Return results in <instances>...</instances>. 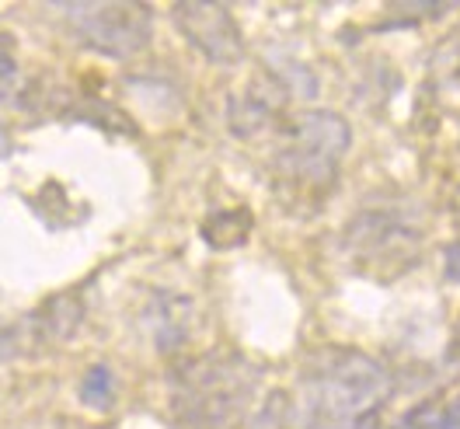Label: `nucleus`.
Masks as SVG:
<instances>
[{
	"label": "nucleus",
	"instance_id": "2eb2a0df",
	"mask_svg": "<svg viewBox=\"0 0 460 429\" xmlns=\"http://www.w3.org/2000/svg\"><path fill=\"white\" fill-rule=\"evenodd\" d=\"M447 276H450L454 283H460V245H450V248H447Z\"/></svg>",
	"mask_w": 460,
	"mask_h": 429
},
{
	"label": "nucleus",
	"instance_id": "1a4fd4ad",
	"mask_svg": "<svg viewBox=\"0 0 460 429\" xmlns=\"http://www.w3.org/2000/svg\"><path fill=\"white\" fill-rule=\"evenodd\" d=\"M31 317H35L39 335H42L46 345L70 343L74 332H77L81 321H84V300H81V293H57V297H49L46 304H39V308L31 311Z\"/></svg>",
	"mask_w": 460,
	"mask_h": 429
},
{
	"label": "nucleus",
	"instance_id": "4468645a",
	"mask_svg": "<svg viewBox=\"0 0 460 429\" xmlns=\"http://www.w3.org/2000/svg\"><path fill=\"white\" fill-rule=\"evenodd\" d=\"M11 39L0 31V85H7L11 77H14V59H11Z\"/></svg>",
	"mask_w": 460,
	"mask_h": 429
},
{
	"label": "nucleus",
	"instance_id": "39448f33",
	"mask_svg": "<svg viewBox=\"0 0 460 429\" xmlns=\"http://www.w3.org/2000/svg\"><path fill=\"white\" fill-rule=\"evenodd\" d=\"M345 248L352 262L363 265V273H376V265H394V273H402L415 265L419 230L398 213L367 210L345 228Z\"/></svg>",
	"mask_w": 460,
	"mask_h": 429
},
{
	"label": "nucleus",
	"instance_id": "9d476101",
	"mask_svg": "<svg viewBox=\"0 0 460 429\" xmlns=\"http://www.w3.org/2000/svg\"><path fill=\"white\" fill-rule=\"evenodd\" d=\"M391 429H460V395L457 398H429L408 408Z\"/></svg>",
	"mask_w": 460,
	"mask_h": 429
},
{
	"label": "nucleus",
	"instance_id": "0eeeda50",
	"mask_svg": "<svg viewBox=\"0 0 460 429\" xmlns=\"http://www.w3.org/2000/svg\"><path fill=\"white\" fill-rule=\"evenodd\" d=\"M140 325L150 335V343L157 353H178L181 345L189 343L192 335V325H196V304L178 293V290H150L144 304V315H140Z\"/></svg>",
	"mask_w": 460,
	"mask_h": 429
},
{
	"label": "nucleus",
	"instance_id": "f257e3e1",
	"mask_svg": "<svg viewBox=\"0 0 460 429\" xmlns=\"http://www.w3.org/2000/svg\"><path fill=\"white\" fill-rule=\"evenodd\" d=\"M394 395L384 363L359 349L324 345L300 367L296 419L321 429H380V412Z\"/></svg>",
	"mask_w": 460,
	"mask_h": 429
},
{
	"label": "nucleus",
	"instance_id": "7ed1b4c3",
	"mask_svg": "<svg viewBox=\"0 0 460 429\" xmlns=\"http://www.w3.org/2000/svg\"><path fill=\"white\" fill-rule=\"evenodd\" d=\"M349 143H352V130L339 112L314 109V112L293 115L276 150V172L293 189L321 192L335 182V172L349 154Z\"/></svg>",
	"mask_w": 460,
	"mask_h": 429
},
{
	"label": "nucleus",
	"instance_id": "6e6552de",
	"mask_svg": "<svg viewBox=\"0 0 460 429\" xmlns=\"http://www.w3.org/2000/svg\"><path fill=\"white\" fill-rule=\"evenodd\" d=\"M283 102H287V85L279 77H261L227 102V126L241 140L265 137L279 122Z\"/></svg>",
	"mask_w": 460,
	"mask_h": 429
},
{
	"label": "nucleus",
	"instance_id": "f3484780",
	"mask_svg": "<svg viewBox=\"0 0 460 429\" xmlns=\"http://www.w3.org/2000/svg\"><path fill=\"white\" fill-rule=\"evenodd\" d=\"M457 49H460V35H457Z\"/></svg>",
	"mask_w": 460,
	"mask_h": 429
},
{
	"label": "nucleus",
	"instance_id": "423d86ee",
	"mask_svg": "<svg viewBox=\"0 0 460 429\" xmlns=\"http://www.w3.org/2000/svg\"><path fill=\"white\" fill-rule=\"evenodd\" d=\"M174 29L185 35V42L202 53L217 67H237L244 59V35L237 29L227 4H202V0H181L172 7Z\"/></svg>",
	"mask_w": 460,
	"mask_h": 429
},
{
	"label": "nucleus",
	"instance_id": "dca6fc26",
	"mask_svg": "<svg viewBox=\"0 0 460 429\" xmlns=\"http://www.w3.org/2000/svg\"><path fill=\"white\" fill-rule=\"evenodd\" d=\"M29 429H84V426L74 423V419H49V423H31Z\"/></svg>",
	"mask_w": 460,
	"mask_h": 429
},
{
	"label": "nucleus",
	"instance_id": "ddd939ff",
	"mask_svg": "<svg viewBox=\"0 0 460 429\" xmlns=\"http://www.w3.org/2000/svg\"><path fill=\"white\" fill-rule=\"evenodd\" d=\"M248 429H293V401L287 391H272L261 401V408L248 423Z\"/></svg>",
	"mask_w": 460,
	"mask_h": 429
},
{
	"label": "nucleus",
	"instance_id": "f8f14e48",
	"mask_svg": "<svg viewBox=\"0 0 460 429\" xmlns=\"http://www.w3.org/2000/svg\"><path fill=\"white\" fill-rule=\"evenodd\" d=\"M115 391H119L115 373L109 371L105 363L87 367L84 380H81V401H84L87 408H94V412H109V408L115 405Z\"/></svg>",
	"mask_w": 460,
	"mask_h": 429
},
{
	"label": "nucleus",
	"instance_id": "9b49d317",
	"mask_svg": "<svg viewBox=\"0 0 460 429\" xmlns=\"http://www.w3.org/2000/svg\"><path fill=\"white\" fill-rule=\"evenodd\" d=\"M39 349H46V343H42V335H39V325H35L31 311L22 317V321L0 328V363L31 356V353H39Z\"/></svg>",
	"mask_w": 460,
	"mask_h": 429
},
{
	"label": "nucleus",
	"instance_id": "20e7f679",
	"mask_svg": "<svg viewBox=\"0 0 460 429\" xmlns=\"http://www.w3.org/2000/svg\"><path fill=\"white\" fill-rule=\"evenodd\" d=\"M57 7L70 35L91 53L129 59L144 53L154 35V14L146 4H49Z\"/></svg>",
	"mask_w": 460,
	"mask_h": 429
},
{
	"label": "nucleus",
	"instance_id": "f03ea898",
	"mask_svg": "<svg viewBox=\"0 0 460 429\" xmlns=\"http://www.w3.org/2000/svg\"><path fill=\"white\" fill-rule=\"evenodd\" d=\"M261 371L237 349H209L178 360L168 373L172 416L181 429H241Z\"/></svg>",
	"mask_w": 460,
	"mask_h": 429
}]
</instances>
